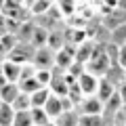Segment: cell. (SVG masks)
<instances>
[{
    "instance_id": "obj_18",
    "label": "cell",
    "mask_w": 126,
    "mask_h": 126,
    "mask_svg": "<svg viewBox=\"0 0 126 126\" xmlns=\"http://www.w3.org/2000/svg\"><path fill=\"white\" fill-rule=\"evenodd\" d=\"M17 84H19V90H21V93H25V94H34L36 90L44 88V86H40V84H38L36 76H32V78H25V80L17 82Z\"/></svg>"
},
{
    "instance_id": "obj_7",
    "label": "cell",
    "mask_w": 126,
    "mask_h": 126,
    "mask_svg": "<svg viewBox=\"0 0 126 126\" xmlns=\"http://www.w3.org/2000/svg\"><path fill=\"white\" fill-rule=\"evenodd\" d=\"M0 67H2V74L6 76L9 82H15V84L19 82V76H21V67L23 65H17V63L9 61V59H2V61H0Z\"/></svg>"
},
{
    "instance_id": "obj_31",
    "label": "cell",
    "mask_w": 126,
    "mask_h": 126,
    "mask_svg": "<svg viewBox=\"0 0 126 126\" xmlns=\"http://www.w3.org/2000/svg\"><path fill=\"white\" fill-rule=\"evenodd\" d=\"M116 65H120L122 69H126V44L118 48V61H116Z\"/></svg>"
},
{
    "instance_id": "obj_2",
    "label": "cell",
    "mask_w": 126,
    "mask_h": 126,
    "mask_svg": "<svg viewBox=\"0 0 126 126\" xmlns=\"http://www.w3.org/2000/svg\"><path fill=\"white\" fill-rule=\"evenodd\" d=\"M32 65L36 69H50L55 65V50H50L48 46L36 48L34 50V57H32Z\"/></svg>"
},
{
    "instance_id": "obj_27",
    "label": "cell",
    "mask_w": 126,
    "mask_h": 126,
    "mask_svg": "<svg viewBox=\"0 0 126 126\" xmlns=\"http://www.w3.org/2000/svg\"><path fill=\"white\" fill-rule=\"evenodd\" d=\"M13 126H34V122H32V111H15Z\"/></svg>"
},
{
    "instance_id": "obj_15",
    "label": "cell",
    "mask_w": 126,
    "mask_h": 126,
    "mask_svg": "<svg viewBox=\"0 0 126 126\" xmlns=\"http://www.w3.org/2000/svg\"><path fill=\"white\" fill-rule=\"evenodd\" d=\"M78 124H80V113L76 109L74 111H63L55 120V126H78Z\"/></svg>"
},
{
    "instance_id": "obj_36",
    "label": "cell",
    "mask_w": 126,
    "mask_h": 126,
    "mask_svg": "<svg viewBox=\"0 0 126 126\" xmlns=\"http://www.w3.org/2000/svg\"><path fill=\"white\" fill-rule=\"evenodd\" d=\"M124 126H126V118H124Z\"/></svg>"
},
{
    "instance_id": "obj_33",
    "label": "cell",
    "mask_w": 126,
    "mask_h": 126,
    "mask_svg": "<svg viewBox=\"0 0 126 126\" xmlns=\"http://www.w3.org/2000/svg\"><path fill=\"white\" fill-rule=\"evenodd\" d=\"M4 34H9L6 32V17L0 13V36H4Z\"/></svg>"
},
{
    "instance_id": "obj_22",
    "label": "cell",
    "mask_w": 126,
    "mask_h": 126,
    "mask_svg": "<svg viewBox=\"0 0 126 126\" xmlns=\"http://www.w3.org/2000/svg\"><path fill=\"white\" fill-rule=\"evenodd\" d=\"M109 42L116 44L118 48L124 46L126 44V25H120V27H116V30H111V34H109Z\"/></svg>"
},
{
    "instance_id": "obj_40",
    "label": "cell",
    "mask_w": 126,
    "mask_h": 126,
    "mask_svg": "<svg viewBox=\"0 0 126 126\" xmlns=\"http://www.w3.org/2000/svg\"><path fill=\"white\" fill-rule=\"evenodd\" d=\"M124 25H126V23H124Z\"/></svg>"
},
{
    "instance_id": "obj_4",
    "label": "cell",
    "mask_w": 126,
    "mask_h": 126,
    "mask_svg": "<svg viewBox=\"0 0 126 126\" xmlns=\"http://www.w3.org/2000/svg\"><path fill=\"white\" fill-rule=\"evenodd\" d=\"M97 86H99V78L93 76V74H88V72H84L78 78V88L82 90L84 97H94V94H97Z\"/></svg>"
},
{
    "instance_id": "obj_9",
    "label": "cell",
    "mask_w": 126,
    "mask_h": 126,
    "mask_svg": "<svg viewBox=\"0 0 126 126\" xmlns=\"http://www.w3.org/2000/svg\"><path fill=\"white\" fill-rule=\"evenodd\" d=\"M46 111V116L50 118V122H55L59 116L63 113V107H61V97H55L53 93H50V97H48V101H46V105L42 107Z\"/></svg>"
},
{
    "instance_id": "obj_21",
    "label": "cell",
    "mask_w": 126,
    "mask_h": 126,
    "mask_svg": "<svg viewBox=\"0 0 126 126\" xmlns=\"http://www.w3.org/2000/svg\"><path fill=\"white\" fill-rule=\"evenodd\" d=\"M46 46H48L50 50L57 53V50H61L63 46H65V40H63V36L59 34V32H53V30H50V32H48V40H46Z\"/></svg>"
},
{
    "instance_id": "obj_1",
    "label": "cell",
    "mask_w": 126,
    "mask_h": 126,
    "mask_svg": "<svg viewBox=\"0 0 126 126\" xmlns=\"http://www.w3.org/2000/svg\"><path fill=\"white\" fill-rule=\"evenodd\" d=\"M113 63L111 59L107 57V53H105V44H97V48H94L93 57H90V61L86 63V72L93 74V76L97 78H105V74L109 72V67H111Z\"/></svg>"
},
{
    "instance_id": "obj_3",
    "label": "cell",
    "mask_w": 126,
    "mask_h": 126,
    "mask_svg": "<svg viewBox=\"0 0 126 126\" xmlns=\"http://www.w3.org/2000/svg\"><path fill=\"white\" fill-rule=\"evenodd\" d=\"M74 61H76V46H69V44H65L61 50H57L55 53V65H57L61 72H67L69 67L74 65Z\"/></svg>"
},
{
    "instance_id": "obj_19",
    "label": "cell",
    "mask_w": 126,
    "mask_h": 126,
    "mask_svg": "<svg viewBox=\"0 0 126 126\" xmlns=\"http://www.w3.org/2000/svg\"><path fill=\"white\" fill-rule=\"evenodd\" d=\"M34 23L32 21H23L19 25V32H17V40L19 42H32V36H34Z\"/></svg>"
},
{
    "instance_id": "obj_30",
    "label": "cell",
    "mask_w": 126,
    "mask_h": 126,
    "mask_svg": "<svg viewBox=\"0 0 126 126\" xmlns=\"http://www.w3.org/2000/svg\"><path fill=\"white\" fill-rule=\"evenodd\" d=\"M15 9H23V0H4L2 11H15Z\"/></svg>"
},
{
    "instance_id": "obj_10",
    "label": "cell",
    "mask_w": 126,
    "mask_h": 126,
    "mask_svg": "<svg viewBox=\"0 0 126 126\" xmlns=\"http://www.w3.org/2000/svg\"><path fill=\"white\" fill-rule=\"evenodd\" d=\"M19 84H15V82H9V84H4L2 88H0V101L6 105H13V101L19 97Z\"/></svg>"
},
{
    "instance_id": "obj_5",
    "label": "cell",
    "mask_w": 126,
    "mask_h": 126,
    "mask_svg": "<svg viewBox=\"0 0 126 126\" xmlns=\"http://www.w3.org/2000/svg\"><path fill=\"white\" fill-rule=\"evenodd\" d=\"M32 57H34V53L27 50V46L21 44V42H19V44L6 55V59L13 61V63H17V65H27V63H32Z\"/></svg>"
},
{
    "instance_id": "obj_28",
    "label": "cell",
    "mask_w": 126,
    "mask_h": 126,
    "mask_svg": "<svg viewBox=\"0 0 126 126\" xmlns=\"http://www.w3.org/2000/svg\"><path fill=\"white\" fill-rule=\"evenodd\" d=\"M0 46H2V50L9 55L11 50L17 46V36H13V34H4V36H0Z\"/></svg>"
},
{
    "instance_id": "obj_16",
    "label": "cell",
    "mask_w": 126,
    "mask_h": 126,
    "mask_svg": "<svg viewBox=\"0 0 126 126\" xmlns=\"http://www.w3.org/2000/svg\"><path fill=\"white\" fill-rule=\"evenodd\" d=\"M122 105H124V101H122L120 93L116 90V93H113L111 97H109V99L103 103V111H105V113H113V116H116V113L122 109Z\"/></svg>"
},
{
    "instance_id": "obj_24",
    "label": "cell",
    "mask_w": 126,
    "mask_h": 126,
    "mask_svg": "<svg viewBox=\"0 0 126 126\" xmlns=\"http://www.w3.org/2000/svg\"><path fill=\"white\" fill-rule=\"evenodd\" d=\"M78 126H107L103 116H86V113H80V124Z\"/></svg>"
},
{
    "instance_id": "obj_35",
    "label": "cell",
    "mask_w": 126,
    "mask_h": 126,
    "mask_svg": "<svg viewBox=\"0 0 126 126\" xmlns=\"http://www.w3.org/2000/svg\"><path fill=\"white\" fill-rule=\"evenodd\" d=\"M34 2H36V0H23V6H25V9H30Z\"/></svg>"
},
{
    "instance_id": "obj_25",
    "label": "cell",
    "mask_w": 126,
    "mask_h": 126,
    "mask_svg": "<svg viewBox=\"0 0 126 126\" xmlns=\"http://www.w3.org/2000/svg\"><path fill=\"white\" fill-rule=\"evenodd\" d=\"M13 109H15V111H30V109H32L30 94H25V93H19V97L13 101Z\"/></svg>"
},
{
    "instance_id": "obj_34",
    "label": "cell",
    "mask_w": 126,
    "mask_h": 126,
    "mask_svg": "<svg viewBox=\"0 0 126 126\" xmlns=\"http://www.w3.org/2000/svg\"><path fill=\"white\" fill-rule=\"evenodd\" d=\"M4 84H9V80H6V76L2 74V67H0V88H2Z\"/></svg>"
},
{
    "instance_id": "obj_17",
    "label": "cell",
    "mask_w": 126,
    "mask_h": 126,
    "mask_svg": "<svg viewBox=\"0 0 126 126\" xmlns=\"http://www.w3.org/2000/svg\"><path fill=\"white\" fill-rule=\"evenodd\" d=\"M48 97H50V90H48V86H44V88L36 90L34 94H30L32 109H34V107H44V105H46V101H48Z\"/></svg>"
},
{
    "instance_id": "obj_6",
    "label": "cell",
    "mask_w": 126,
    "mask_h": 126,
    "mask_svg": "<svg viewBox=\"0 0 126 126\" xmlns=\"http://www.w3.org/2000/svg\"><path fill=\"white\" fill-rule=\"evenodd\" d=\"M94 48H97V42L94 40H86V42H82V44H78L76 46V63H82L86 67V63L90 61Z\"/></svg>"
},
{
    "instance_id": "obj_20",
    "label": "cell",
    "mask_w": 126,
    "mask_h": 126,
    "mask_svg": "<svg viewBox=\"0 0 126 126\" xmlns=\"http://www.w3.org/2000/svg\"><path fill=\"white\" fill-rule=\"evenodd\" d=\"M13 118H15L13 105L2 103L0 105V126H13Z\"/></svg>"
},
{
    "instance_id": "obj_26",
    "label": "cell",
    "mask_w": 126,
    "mask_h": 126,
    "mask_svg": "<svg viewBox=\"0 0 126 126\" xmlns=\"http://www.w3.org/2000/svg\"><path fill=\"white\" fill-rule=\"evenodd\" d=\"M32 111V122H34V126H46L50 122V118L46 116V111L42 107H34V109H30Z\"/></svg>"
},
{
    "instance_id": "obj_39",
    "label": "cell",
    "mask_w": 126,
    "mask_h": 126,
    "mask_svg": "<svg viewBox=\"0 0 126 126\" xmlns=\"http://www.w3.org/2000/svg\"><path fill=\"white\" fill-rule=\"evenodd\" d=\"M0 105H2V101H0Z\"/></svg>"
},
{
    "instance_id": "obj_38",
    "label": "cell",
    "mask_w": 126,
    "mask_h": 126,
    "mask_svg": "<svg viewBox=\"0 0 126 126\" xmlns=\"http://www.w3.org/2000/svg\"><path fill=\"white\" fill-rule=\"evenodd\" d=\"M50 2H55V0H50Z\"/></svg>"
},
{
    "instance_id": "obj_32",
    "label": "cell",
    "mask_w": 126,
    "mask_h": 126,
    "mask_svg": "<svg viewBox=\"0 0 126 126\" xmlns=\"http://www.w3.org/2000/svg\"><path fill=\"white\" fill-rule=\"evenodd\" d=\"M61 107H63V111H74L76 105L69 101V97H61Z\"/></svg>"
},
{
    "instance_id": "obj_8",
    "label": "cell",
    "mask_w": 126,
    "mask_h": 126,
    "mask_svg": "<svg viewBox=\"0 0 126 126\" xmlns=\"http://www.w3.org/2000/svg\"><path fill=\"white\" fill-rule=\"evenodd\" d=\"M80 105H82V113H86V116H101L103 113V101H99L97 97H84Z\"/></svg>"
},
{
    "instance_id": "obj_12",
    "label": "cell",
    "mask_w": 126,
    "mask_h": 126,
    "mask_svg": "<svg viewBox=\"0 0 126 126\" xmlns=\"http://www.w3.org/2000/svg\"><path fill=\"white\" fill-rule=\"evenodd\" d=\"M116 90H118V88L107 80V78H99V86H97V94H94V97H97L99 101H103V103H105V101H107L109 97L116 93Z\"/></svg>"
},
{
    "instance_id": "obj_29",
    "label": "cell",
    "mask_w": 126,
    "mask_h": 126,
    "mask_svg": "<svg viewBox=\"0 0 126 126\" xmlns=\"http://www.w3.org/2000/svg\"><path fill=\"white\" fill-rule=\"evenodd\" d=\"M36 80L40 86H48L53 80V69H36Z\"/></svg>"
},
{
    "instance_id": "obj_14",
    "label": "cell",
    "mask_w": 126,
    "mask_h": 126,
    "mask_svg": "<svg viewBox=\"0 0 126 126\" xmlns=\"http://www.w3.org/2000/svg\"><path fill=\"white\" fill-rule=\"evenodd\" d=\"M55 4H57V11L61 13V17L67 19H72L78 11V0H55Z\"/></svg>"
},
{
    "instance_id": "obj_23",
    "label": "cell",
    "mask_w": 126,
    "mask_h": 126,
    "mask_svg": "<svg viewBox=\"0 0 126 126\" xmlns=\"http://www.w3.org/2000/svg\"><path fill=\"white\" fill-rule=\"evenodd\" d=\"M50 6H53V2H50V0H36V2L30 6V13L36 15V17H42V15L48 13Z\"/></svg>"
},
{
    "instance_id": "obj_11",
    "label": "cell",
    "mask_w": 126,
    "mask_h": 126,
    "mask_svg": "<svg viewBox=\"0 0 126 126\" xmlns=\"http://www.w3.org/2000/svg\"><path fill=\"white\" fill-rule=\"evenodd\" d=\"M48 90L55 94V97H67L69 86H67V82L63 80V74L61 76H55L53 74V80H50V84H48Z\"/></svg>"
},
{
    "instance_id": "obj_37",
    "label": "cell",
    "mask_w": 126,
    "mask_h": 126,
    "mask_svg": "<svg viewBox=\"0 0 126 126\" xmlns=\"http://www.w3.org/2000/svg\"><path fill=\"white\" fill-rule=\"evenodd\" d=\"M124 76H126V69H124Z\"/></svg>"
},
{
    "instance_id": "obj_13",
    "label": "cell",
    "mask_w": 126,
    "mask_h": 126,
    "mask_svg": "<svg viewBox=\"0 0 126 126\" xmlns=\"http://www.w3.org/2000/svg\"><path fill=\"white\" fill-rule=\"evenodd\" d=\"M48 27H42L36 23V27H34V36H32V42L30 44L34 46V50L36 48H42V46H46V40H48Z\"/></svg>"
}]
</instances>
